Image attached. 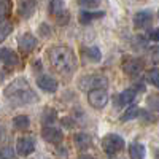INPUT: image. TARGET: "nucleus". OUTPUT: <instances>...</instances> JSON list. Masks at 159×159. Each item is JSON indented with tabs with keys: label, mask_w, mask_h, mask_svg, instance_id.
I'll return each instance as SVG.
<instances>
[{
	"label": "nucleus",
	"mask_w": 159,
	"mask_h": 159,
	"mask_svg": "<svg viewBox=\"0 0 159 159\" xmlns=\"http://www.w3.org/2000/svg\"><path fill=\"white\" fill-rule=\"evenodd\" d=\"M49 64L59 73L69 75L76 70V56L69 46H54L48 52Z\"/></svg>",
	"instance_id": "f257e3e1"
},
{
	"label": "nucleus",
	"mask_w": 159,
	"mask_h": 159,
	"mask_svg": "<svg viewBox=\"0 0 159 159\" xmlns=\"http://www.w3.org/2000/svg\"><path fill=\"white\" fill-rule=\"evenodd\" d=\"M3 94H5V97H8L10 100L16 102V103H22V105H25V103H34V102L38 100V96L30 89L29 83L25 81L24 78H18V80H15V81H11V83L5 88Z\"/></svg>",
	"instance_id": "f03ea898"
},
{
	"label": "nucleus",
	"mask_w": 159,
	"mask_h": 159,
	"mask_svg": "<svg viewBox=\"0 0 159 159\" xmlns=\"http://www.w3.org/2000/svg\"><path fill=\"white\" fill-rule=\"evenodd\" d=\"M78 88L83 89V91H89V89H94V88H107L108 86V80L105 78L103 75L99 73H92V75H84L78 80Z\"/></svg>",
	"instance_id": "7ed1b4c3"
},
{
	"label": "nucleus",
	"mask_w": 159,
	"mask_h": 159,
	"mask_svg": "<svg viewBox=\"0 0 159 159\" xmlns=\"http://www.w3.org/2000/svg\"><path fill=\"white\" fill-rule=\"evenodd\" d=\"M102 150L108 156H113L124 150V139L118 134H107L102 139Z\"/></svg>",
	"instance_id": "20e7f679"
},
{
	"label": "nucleus",
	"mask_w": 159,
	"mask_h": 159,
	"mask_svg": "<svg viewBox=\"0 0 159 159\" xmlns=\"http://www.w3.org/2000/svg\"><path fill=\"white\" fill-rule=\"evenodd\" d=\"M88 102L92 108L100 110L108 103V92L105 91V88H94L88 91Z\"/></svg>",
	"instance_id": "39448f33"
},
{
	"label": "nucleus",
	"mask_w": 159,
	"mask_h": 159,
	"mask_svg": "<svg viewBox=\"0 0 159 159\" xmlns=\"http://www.w3.org/2000/svg\"><path fill=\"white\" fill-rule=\"evenodd\" d=\"M49 13L59 24H67L69 21V13H67V7H65L64 0H51L49 3Z\"/></svg>",
	"instance_id": "423d86ee"
},
{
	"label": "nucleus",
	"mask_w": 159,
	"mask_h": 159,
	"mask_svg": "<svg viewBox=\"0 0 159 159\" xmlns=\"http://www.w3.org/2000/svg\"><path fill=\"white\" fill-rule=\"evenodd\" d=\"M145 69V62L140 57H134V56H127L123 62V70L126 75L129 76H135L140 75L142 70Z\"/></svg>",
	"instance_id": "0eeeda50"
},
{
	"label": "nucleus",
	"mask_w": 159,
	"mask_h": 159,
	"mask_svg": "<svg viewBox=\"0 0 159 159\" xmlns=\"http://www.w3.org/2000/svg\"><path fill=\"white\" fill-rule=\"evenodd\" d=\"M35 151V139L32 135L19 137L16 142V154L19 156H29Z\"/></svg>",
	"instance_id": "6e6552de"
},
{
	"label": "nucleus",
	"mask_w": 159,
	"mask_h": 159,
	"mask_svg": "<svg viewBox=\"0 0 159 159\" xmlns=\"http://www.w3.org/2000/svg\"><path fill=\"white\" fill-rule=\"evenodd\" d=\"M42 137H43L48 143L57 145V143L62 142L64 134H62L61 129H57V127H54V126L48 124V126H43V129H42Z\"/></svg>",
	"instance_id": "1a4fd4ad"
},
{
	"label": "nucleus",
	"mask_w": 159,
	"mask_h": 159,
	"mask_svg": "<svg viewBox=\"0 0 159 159\" xmlns=\"http://www.w3.org/2000/svg\"><path fill=\"white\" fill-rule=\"evenodd\" d=\"M18 45H19V49L24 51V52H30L37 48L38 42H37V38L32 35V34H22L19 38H18Z\"/></svg>",
	"instance_id": "9d476101"
},
{
	"label": "nucleus",
	"mask_w": 159,
	"mask_h": 159,
	"mask_svg": "<svg viewBox=\"0 0 159 159\" xmlns=\"http://www.w3.org/2000/svg\"><path fill=\"white\" fill-rule=\"evenodd\" d=\"M37 86L40 89H43L45 92H56L59 83L49 75H42V76H38V80H37Z\"/></svg>",
	"instance_id": "9b49d317"
},
{
	"label": "nucleus",
	"mask_w": 159,
	"mask_h": 159,
	"mask_svg": "<svg viewBox=\"0 0 159 159\" xmlns=\"http://www.w3.org/2000/svg\"><path fill=\"white\" fill-rule=\"evenodd\" d=\"M151 21H153V15L151 11L148 10H143V11H139L134 15V25L137 29H145L151 25Z\"/></svg>",
	"instance_id": "f8f14e48"
},
{
	"label": "nucleus",
	"mask_w": 159,
	"mask_h": 159,
	"mask_svg": "<svg viewBox=\"0 0 159 159\" xmlns=\"http://www.w3.org/2000/svg\"><path fill=\"white\" fill-rule=\"evenodd\" d=\"M37 10V0H21L19 3V15L24 19H29Z\"/></svg>",
	"instance_id": "ddd939ff"
},
{
	"label": "nucleus",
	"mask_w": 159,
	"mask_h": 159,
	"mask_svg": "<svg viewBox=\"0 0 159 159\" xmlns=\"http://www.w3.org/2000/svg\"><path fill=\"white\" fill-rule=\"evenodd\" d=\"M103 16V11H91V10H83L81 13L78 15V21L81 22L83 25L86 24H91L92 21H96L99 18Z\"/></svg>",
	"instance_id": "4468645a"
},
{
	"label": "nucleus",
	"mask_w": 159,
	"mask_h": 159,
	"mask_svg": "<svg viewBox=\"0 0 159 159\" xmlns=\"http://www.w3.org/2000/svg\"><path fill=\"white\" fill-rule=\"evenodd\" d=\"M73 143L78 150H88L92 145V139H91L89 134H86V132H80V134H76L73 137Z\"/></svg>",
	"instance_id": "2eb2a0df"
},
{
	"label": "nucleus",
	"mask_w": 159,
	"mask_h": 159,
	"mask_svg": "<svg viewBox=\"0 0 159 159\" xmlns=\"http://www.w3.org/2000/svg\"><path fill=\"white\" fill-rule=\"evenodd\" d=\"M0 61H2L5 65H16L18 64V54L10 48H3L0 49Z\"/></svg>",
	"instance_id": "dca6fc26"
},
{
	"label": "nucleus",
	"mask_w": 159,
	"mask_h": 159,
	"mask_svg": "<svg viewBox=\"0 0 159 159\" xmlns=\"http://www.w3.org/2000/svg\"><path fill=\"white\" fill-rule=\"evenodd\" d=\"M135 97H137V92L134 91V89H124L121 94H119L116 99V103L118 105H129V103H132L135 100Z\"/></svg>",
	"instance_id": "f3484780"
},
{
	"label": "nucleus",
	"mask_w": 159,
	"mask_h": 159,
	"mask_svg": "<svg viewBox=\"0 0 159 159\" xmlns=\"http://www.w3.org/2000/svg\"><path fill=\"white\" fill-rule=\"evenodd\" d=\"M129 156L132 159H143L147 156V151H145V147L142 143H130L129 145Z\"/></svg>",
	"instance_id": "a211bd4d"
},
{
	"label": "nucleus",
	"mask_w": 159,
	"mask_h": 159,
	"mask_svg": "<svg viewBox=\"0 0 159 159\" xmlns=\"http://www.w3.org/2000/svg\"><path fill=\"white\" fill-rule=\"evenodd\" d=\"M83 56L91 61V62H100L102 59V52L97 46H89V48H84L83 49Z\"/></svg>",
	"instance_id": "6ab92c4d"
},
{
	"label": "nucleus",
	"mask_w": 159,
	"mask_h": 159,
	"mask_svg": "<svg viewBox=\"0 0 159 159\" xmlns=\"http://www.w3.org/2000/svg\"><path fill=\"white\" fill-rule=\"evenodd\" d=\"M29 126H30L29 116L19 115V116H15V118H13V127H15L16 130H25V129H29Z\"/></svg>",
	"instance_id": "aec40b11"
},
{
	"label": "nucleus",
	"mask_w": 159,
	"mask_h": 159,
	"mask_svg": "<svg viewBox=\"0 0 159 159\" xmlns=\"http://www.w3.org/2000/svg\"><path fill=\"white\" fill-rule=\"evenodd\" d=\"M57 119V113H56V110L54 108H45L43 110V113H42V124H45V126H48V124H52Z\"/></svg>",
	"instance_id": "412c9836"
},
{
	"label": "nucleus",
	"mask_w": 159,
	"mask_h": 159,
	"mask_svg": "<svg viewBox=\"0 0 159 159\" xmlns=\"http://www.w3.org/2000/svg\"><path fill=\"white\" fill-rule=\"evenodd\" d=\"M11 30H13V24L10 22V21H0V43L2 42H5V38L11 34Z\"/></svg>",
	"instance_id": "4be33fe9"
},
{
	"label": "nucleus",
	"mask_w": 159,
	"mask_h": 159,
	"mask_svg": "<svg viewBox=\"0 0 159 159\" xmlns=\"http://www.w3.org/2000/svg\"><path fill=\"white\" fill-rule=\"evenodd\" d=\"M11 15V2L10 0H0V21L8 19Z\"/></svg>",
	"instance_id": "5701e85b"
},
{
	"label": "nucleus",
	"mask_w": 159,
	"mask_h": 159,
	"mask_svg": "<svg viewBox=\"0 0 159 159\" xmlns=\"http://www.w3.org/2000/svg\"><path fill=\"white\" fill-rule=\"evenodd\" d=\"M140 113H142V110L139 108V107H130L129 110H126L123 115H121V121H130V119H135V118H139L140 116Z\"/></svg>",
	"instance_id": "b1692460"
},
{
	"label": "nucleus",
	"mask_w": 159,
	"mask_h": 159,
	"mask_svg": "<svg viewBox=\"0 0 159 159\" xmlns=\"http://www.w3.org/2000/svg\"><path fill=\"white\" fill-rule=\"evenodd\" d=\"M78 5L81 8H86V10H91V8H97L100 5L102 0H76Z\"/></svg>",
	"instance_id": "393cba45"
},
{
	"label": "nucleus",
	"mask_w": 159,
	"mask_h": 159,
	"mask_svg": "<svg viewBox=\"0 0 159 159\" xmlns=\"http://www.w3.org/2000/svg\"><path fill=\"white\" fill-rule=\"evenodd\" d=\"M148 81L153 84V86H159V70L157 69H153L148 72Z\"/></svg>",
	"instance_id": "a878e982"
},
{
	"label": "nucleus",
	"mask_w": 159,
	"mask_h": 159,
	"mask_svg": "<svg viewBox=\"0 0 159 159\" xmlns=\"http://www.w3.org/2000/svg\"><path fill=\"white\" fill-rule=\"evenodd\" d=\"M15 151H13L10 147H5V148H0V157H7V159H10V157H15Z\"/></svg>",
	"instance_id": "bb28decb"
},
{
	"label": "nucleus",
	"mask_w": 159,
	"mask_h": 159,
	"mask_svg": "<svg viewBox=\"0 0 159 159\" xmlns=\"http://www.w3.org/2000/svg\"><path fill=\"white\" fill-rule=\"evenodd\" d=\"M40 35L42 37H51V27L46 22H43L42 25H40Z\"/></svg>",
	"instance_id": "cd10ccee"
},
{
	"label": "nucleus",
	"mask_w": 159,
	"mask_h": 159,
	"mask_svg": "<svg viewBox=\"0 0 159 159\" xmlns=\"http://www.w3.org/2000/svg\"><path fill=\"white\" fill-rule=\"evenodd\" d=\"M148 103H151V110L153 111H157V97L153 96L151 99H148Z\"/></svg>",
	"instance_id": "c85d7f7f"
},
{
	"label": "nucleus",
	"mask_w": 159,
	"mask_h": 159,
	"mask_svg": "<svg viewBox=\"0 0 159 159\" xmlns=\"http://www.w3.org/2000/svg\"><path fill=\"white\" fill-rule=\"evenodd\" d=\"M61 123H64V126H65V127H72V126H75L72 118H62V119H61Z\"/></svg>",
	"instance_id": "c756f323"
},
{
	"label": "nucleus",
	"mask_w": 159,
	"mask_h": 159,
	"mask_svg": "<svg viewBox=\"0 0 159 159\" xmlns=\"http://www.w3.org/2000/svg\"><path fill=\"white\" fill-rule=\"evenodd\" d=\"M157 35H159V32H157V29H154L153 32H150V34H148V38H151V40H154V42H157V38H159Z\"/></svg>",
	"instance_id": "7c9ffc66"
},
{
	"label": "nucleus",
	"mask_w": 159,
	"mask_h": 159,
	"mask_svg": "<svg viewBox=\"0 0 159 159\" xmlns=\"http://www.w3.org/2000/svg\"><path fill=\"white\" fill-rule=\"evenodd\" d=\"M5 137H7V130H5V127L2 124H0V142H3Z\"/></svg>",
	"instance_id": "2f4dec72"
}]
</instances>
